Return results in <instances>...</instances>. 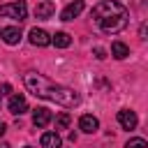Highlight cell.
<instances>
[{
	"instance_id": "2",
	"label": "cell",
	"mask_w": 148,
	"mask_h": 148,
	"mask_svg": "<svg viewBox=\"0 0 148 148\" xmlns=\"http://www.w3.org/2000/svg\"><path fill=\"white\" fill-rule=\"evenodd\" d=\"M97 23H99L102 32H106V35H116V32H120V30L127 28V23H130V12L125 9V12H120V14H113V16L102 18V21H97Z\"/></svg>"
},
{
	"instance_id": "20",
	"label": "cell",
	"mask_w": 148,
	"mask_h": 148,
	"mask_svg": "<svg viewBox=\"0 0 148 148\" xmlns=\"http://www.w3.org/2000/svg\"><path fill=\"white\" fill-rule=\"evenodd\" d=\"M5 132H7V125H5V123H2V120H0V136H2V134H5Z\"/></svg>"
},
{
	"instance_id": "19",
	"label": "cell",
	"mask_w": 148,
	"mask_h": 148,
	"mask_svg": "<svg viewBox=\"0 0 148 148\" xmlns=\"http://www.w3.org/2000/svg\"><path fill=\"white\" fill-rule=\"evenodd\" d=\"M9 92H12V86L9 83H2L0 86V95H9Z\"/></svg>"
},
{
	"instance_id": "4",
	"label": "cell",
	"mask_w": 148,
	"mask_h": 148,
	"mask_svg": "<svg viewBox=\"0 0 148 148\" xmlns=\"http://www.w3.org/2000/svg\"><path fill=\"white\" fill-rule=\"evenodd\" d=\"M0 16L5 18H14V21H23L28 16V7L23 0H16V2H9V5H0Z\"/></svg>"
},
{
	"instance_id": "7",
	"label": "cell",
	"mask_w": 148,
	"mask_h": 148,
	"mask_svg": "<svg viewBox=\"0 0 148 148\" xmlns=\"http://www.w3.org/2000/svg\"><path fill=\"white\" fill-rule=\"evenodd\" d=\"M118 123H120V127H123V130H134V127L139 125V118H136V113H134V111L123 109V111H118Z\"/></svg>"
},
{
	"instance_id": "22",
	"label": "cell",
	"mask_w": 148,
	"mask_h": 148,
	"mask_svg": "<svg viewBox=\"0 0 148 148\" xmlns=\"http://www.w3.org/2000/svg\"><path fill=\"white\" fill-rule=\"evenodd\" d=\"M25 148H30V146H25Z\"/></svg>"
},
{
	"instance_id": "15",
	"label": "cell",
	"mask_w": 148,
	"mask_h": 148,
	"mask_svg": "<svg viewBox=\"0 0 148 148\" xmlns=\"http://www.w3.org/2000/svg\"><path fill=\"white\" fill-rule=\"evenodd\" d=\"M51 44H56L58 49H67V46L72 44V37H69L67 32H62V30H60V32H56V35L51 37Z\"/></svg>"
},
{
	"instance_id": "13",
	"label": "cell",
	"mask_w": 148,
	"mask_h": 148,
	"mask_svg": "<svg viewBox=\"0 0 148 148\" xmlns=\"http://www.w3.org/2000/svg\"><path fill=\"white\" fill-rule=\"evenodd\" d=\"M39 143H42V148H60L62 139H60L58 132H44L42 139H39Z\"/></svg>"
},
{
	"instance_id": "17",
	"label": "cell",
	"mask_w": 148,
	"mask_h": 148,
	"mask_svg": "<svg viewBox=\"0 0 148 148\" xmlns=\"http://www.w3.org/2000/svg\"><path fill=\"white\" fill-rule=\"evenodd\" d=\"M125 148H148V143H146V139L134 136V139H130V141L125 143Z\"/></svg>"
},
{
	"instance_id": "6",
	"label": "cell",
	"mask_w": 148,
	"mask_h": 148,
	"mask_svg": "<svg viewBox=\"0 0 148 148\" xmlns=\"http://www.w3.org/2000/svg\"><path fill=\"white\" fill-rule=\"evenodd\" d=\"M28 37H30V44L32 46H49L51 44V35L44 28H32Z\"/></svg>"
},
{
	"instance_id": "18",
	"label": "cell",
	"mask_w": 148,
	"mask_h": 148,
	"mask_svg": "<svg viewBox=\"0 0 148 148\" xmlns=\"http://www.w3.org/2000/svg\"><path fill=\"white\" fill-rule=\"evenodd\" d=\"M95 58H99V60H104V58H106V51L97 46V49H95Z\"/></svg>"
},
{
	"instance_id": "12",
	"label": "cell",
	"mask_w": 148,
	"mask_h": 148,
	"mask_svg": "<svg viewBox=\"0 0 148 148\" xmlns=\"http://www.w3.org/2000/svg\"><path fill=\"white\" fill-rule=\"evenodd\" d=\"M53 14H56V5H53L51 0L37 2V7H35V16H37V18H51Z\"/></svg>"
},
{
	"instance_id": "1",
	"label": "cell",
	"mask_w": 148,
	"mask_h": 148,
	"mask_svg": "<svg viewBox=\"0 0 148 148\" xmlns=\"http://www.w3.org/2000/svg\"><path fill=\"white\" fill-rule=\"evenodd\" d=\"M23 83H25V88H28L32 95H37V97H42V99H51V102H56V104H60V106H76V104H79V92H76V90H72V88H67V86H60V83H53V81L46 79L44 74L28 72V74L23 76Z\"/></svg>"
},
{
	"instance_id": "8",
	"label": "cell",
	"mask_w": 148,
	"mask_h": 148,
	"mask_svg": "<svg viewBox=\"0 0 148 148\" xmlns=\"http://www.w3.org/2000/svg\"><path fill=\"white\" fill-rule=\"evenodd\" d=\"M83 7H86V2H83V0H74V2H69V5L62 9L60 18H62V21H74V18L83 12Z\"/></svg>"
},
{
	"instance_id": "10",
	"label": "cell",
	"mask_w": 148,
	"mask_h": 148,
	"mask_svg": "<svg viewBox=\"0 0 148 148\" xmlns=\"http://www.w3.org/2000/svg\"><path fill=\"white\" fill-rule=\"evenodd\" d=\"M79 130H81V132H86V134H92V132H97V130H99V120H97L95 116L86 113V116H81V118H79Z\"/></svg>"
},
{
	"instance_id": "5",
	"label": "cell",
	"mask_w": 148,
	"mask_h": 148,
	"mask_svg": "<svg viewBox=\"0 0 148 148\" xmlns=\"http://www.w3.org/2000/svg\"><path fill=\"white\" fill-rule=\"evenodd\" d=\"M51 120H53V116H51V111H49L46 106H37V109L32 111V125H35V127L44 130Z\"/></svg>"
},
{
	"instance_id": "9",
	"label": "cell",
	"mask_w": 148,
	"mask_h": 148,
	"mask_svg": "<svg viewBox=\"0 0 148 148\" xmlns=\"http://www.w3.org/2000/svg\"><path fill=\"white\" fill-rule=\"evenodd\" d=\"M7 109H9L14 116H21V113H25V111H28V102H25V97H23V95H12V97H9V102H7Z\"/></svg>"
},
{
	"instance_id": "16",
	"label": "cell",
	"mask_w": 148,
	"mask_h": 148,
	"mask_svg": "<svg viewBox=\"0 0 148 148\" xmlns=\"http://www.w3.org/2000/svg\"><path fill=\"white\" fill-rule=\"evenodd\" d=\"M69 123H72L69 113H67V111H62V113L56 118V130H67V127H69Z\"/></svg>"
},
{
	"instance_id": "14",
	"label": "cell",
	"mask_w": 148,
	"mask_h": 148,
	"mask_svg": "<svg viewBox=\"0 0 148 148\" xmlns=\"http://www.w3.org/2000/svg\"><path fill=\"white\" fill-rule=\"evenodd\" d=\"M111 56H113L116 60H125V58L130 56V46H127L125 42H113V44H111Z\"/></svg>"
},
{
	"instance_id": "3",
	"label": "cell",
	"mask_w": 148,
	"mask_h": 148,
	"mask_svg": "<svg viewBox=\"0 0 148 148\" xmlns=\"http://www.w3.org/2000/svg\"><path fill=\"white\" fill-rule=\"evenodd\" d=\"M120 12H125V5H120L118 0H104V2H99V5L92 7V18L95 21H102V18L113 16V14H120Z\"/></svg>"
},
{
	"instance_id": "11",
	"label": "cell",
	"mask_w": 148,
	"mask_h": 148,
	"mask_svg": "<svg viewBox=\"0 0 148 148\" xmlns=\"http://www.w3.org/2000/svg\"><path fill=\"white\" fill-rule=\"evenodd\" d=\"M0 37L5 39V44L14 46V44H18V42H21V28H16V25L2 28V30H0Z\"/></svg>"
},
{
	"instance_id": "21",
	"label": "cell",
	"mask_w": 148,
	"mask_h": 148,
	"mask_svg": "<svg viewBox=\"0 0 148 148\" xmlns=\"http://www.w3.org/2000/svg\"><path fill=\"white\" fill-rule=\"evenodd\" d=\"M0 148H12V146H9V143H5V141H2V143H0Z\"/></svg>"
}]
</instances>
